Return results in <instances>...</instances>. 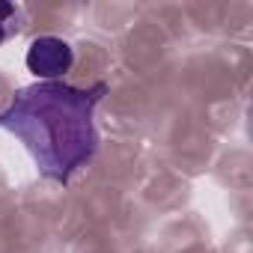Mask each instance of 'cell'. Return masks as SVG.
<instances>
[{
	"instance_id": "cell-1",
	"label": "cell",
	"mask_w": 253,
	"mask_h": 253,
	"mask_svg": "<svg viewBox=\"0 0 253 253\" xmlns=\"http://www.w3.org/2000/svg\"><path fill=\"white\" fill-rule=\"evenodd\" d=\"M104 92V84L81 89L63 81H39L18 89L0 110V128L12 131L27 146L48 179L69 182L95 155L98 134L92 113Z\"/></svg>"
},
{
	"instance_id": "cell-2",
	"label": "cell",
	"mask_w": 253,
	"mask_h": 253,
	"mask_svg": "<svg viewBox=\"0 0 253 253\" xmlns=\"http://www.w3.org/2000/svg\"><path fill=\"white\" fill-rule=\"evenodd\" d=\"M24 60H27V69H30L36 78H42V81H57V78H63V75L72 69L75 51H72L69 42H63V39H57V36H39V39L30 42Z\"/></svg>"
},
{
	"instance_id": "cell-3",
	"label": "cell",
	"mask_w": 253,
	"mask_h": 253,
	"mask_svg": "<svg viewBox=\"0 0 253 253\" xmlns=\"http://www.w3.org/2000/svg\"><path fill=\"white\" fill-rule=\"evenodd\" d=\"M24 6L18 3H0V45L9 42L12 36H18V30L24 27Z\"/></svg>"
}]
</instances>
